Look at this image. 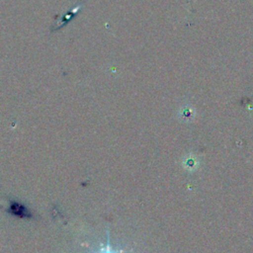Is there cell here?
Masks as SVG:
<instances>
[{
    "instance_id": "1",
    "label": "cell",
    "mask_w": 253,
    "mask_h": 253,
    "mask_svg": "<svg viewBox=\"0 0 253 253\" xmlns=\"http://www.w3.org/2000/svg\"><path fill=\"white\" fill-rule=\"evenodd\" d=\"M95 253H125L124 249H116L111 245L110 242V235L109 232L107 231V241L105 245H102L99 250H97Z\"/></svg>"
}]
</instances>
